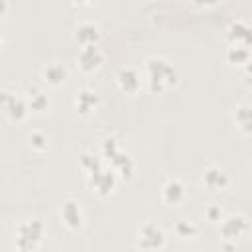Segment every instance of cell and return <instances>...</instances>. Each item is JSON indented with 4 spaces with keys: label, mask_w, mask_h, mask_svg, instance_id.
<instances>
[{
    "label": "cell",
    "mask_w": 252,
    "mask_h": 252,
    "mask_svg": "<svg viewBox=\"0 0 252 252\" xmlns=\"http://www.w3.org/2000/svg\"><path fill=\"white\" fill-rule=\"evenodd\" d=\"M230 37L236 41L234 45H242V47H250V45H252V30L246 28L244 24H240V22L232 24V28H230Z\"/></svg>",
    "instance_id": "7c38bea8"
},
{
    "label": "cell",
    "mask_w": 252,
    "mask_h": 252,
    "mask_svg": "<svg viewBox=\"0 0 252 252\" xmlns=\"http://www.w3.org/2000/svg\"><path fill=\"white\" fill-rule=\"evenodd\" d=\"M203 181H205V185H207L209 189H213V191L224 189V187L228 185V177H226V173H224L220 167H209V169H205Z\"/></svg>",
    "instance_id": "9c48e42d"
},
{
    "label": "cell",
    "mask_w": 252,
    "mask_h": 252,
    "mask_svg": "<svg viewBox=\"0 0 252 252\" xmlns=\"http://www.w3.org/2000/svg\"><path fill=\"white\" fill-rule=\"evenodd\" d=\"M32 144H33L35 148H39V150H41V148H45V138H43L41 134H37V132H35V134H32Z\"/></svg>",
    "instance_id": "ffe728a7"
},
{
    "label": "cell",
    "mask_w": 252,
    "mask_h": 252,
    "mask_svg": "<svg viewBox=\"0 0 252 252\" xmlns=\"http://www.w3.org/2000/svg\"><path fill=\"white\" fill-rule=\"evenodd\" d=\"M91 185H93L98 193L106 195V193L114 187V175H112L110 171H102L100 167H96L94 171H91Z\"/></svg>",
    "instance_id": "52a82bcc"
},
{
    "label": "cell",
    "mask_w": 252,
    "mask_h": 252,
    "mask_svg": "<svg viewBox=\"0 0 252 252\" xmlns=\"http://www.w3.org/2000/svg\"><path fill=\"white\" fill-rule=\"evenodd\" d=\"M102 63V53L96 45H87L81 49L79 53V67L85 71V73H91L94 69H98Z\"/></svg>",
    "instance_id": "277c9868"
},
{
    "label": "cell",
    "mask_w": 252,
    "mask_h": 252,
    "mask_svg": "<svg viewBox=\"0 0 252 252\" xmlns=\"http://www.w3.org/2000/svg\"><path fill=\"white\" fill-rule=\"evenodd\" d=\"M246 228H248L246 219L240 217V215H232V217H228V219L222 222V228H220V230H222L224 238H238Z\"/></svg>",
    "instance_id": "ba28073f"
},
{
    "label": "cell",
    "mask_w": 252,
    "mask_h": 252,
    "mask_svg": "<svg viewBox=\"0 0 252 252\" xmlns=\"http://www.w3.org/2000/svg\"><path fill=\"white\" fill-rule=\"evenodd\" d=\"M219 215H220V211H219L217 207H211V209L207 211V217H209L211 220H217V219H219Z\"/></svg>",
    "instance_id": "44dd1931"
},
{
    "label": "cell",
    "mask_w": 252,
    "mask_h": 252,
    "mask_svg": "<svg viewBox=\"0 0 252 252\" xmlns=\"http://www.w3.org/2000/svg\"><path fill=\"white\" fill-rule=\"evenodd\" d=\"M65 77H67V71H65V67H63L61 63H49V65L43 69V79H45L47 83H51V85L63 83Z\"/></svg>",
    "instance_id": "5bb4252c"
},
{
    "label": "cell",
    "mask_w": 252,
    "mask_h": 252,
    "mask_svg": "<svg viewBox=\"0 0 252 252\" xmlns=\"http://www.w3.org/2000/svg\"><path fill=\"white\" fill-rule=\"evenodd\" d=\"M30 106H32V110H45V106H47V96H45V94H41V93L32 94Z\"/></svg>",
    "instance_id": "d6986e66"
},
{
    "label": "cell",
    "mask_w": 252,
    "mask_h": 252,
    "mask_svg": "<svg viewBox=\"0 0 252 252\" xmlns=\"http://www.w3.org/2000/svg\"><path fill=\"white\" fill-rule=\"evenodd\" d=\"M246 73H248V75H252V61H248V63H246Z\"/></svg>",
    "instance_id": "7402d4cb"
},
{
    "label": "cell",
    "mask_w": 252,
    "mask_h": 252,
    "mask_svg": "<svg viewBox=\"0 0 252 252\" xmlns=\"http://www.w3.org/2000/svg\"><path fill=\"white\" fill-rule=\"evenodd\" d=\"M234 120L238 124V128L246 134H252V106H238L236 108V114H234Z\"/></svg>",
    "instance_id": "2e32d148"
},
{
    "label": "cell",
    "mask_w": 252,
    "mask_h": 252,
    "mask_svg": "<svg viewBox=\"0 0 252 252\" xmlns=\"http://www.w3.org/2000/svg\"><path fill=\"white\" fill-rule=\"evenodd\" d=\"M163 242H165L163 230L154 222H148L138 230V246L144 250H159Z\"/></svg>",
    "instance_id": "7a4b0ae2"
},
{
    "label": "cell",
    "mask_w": 252,
    "mask_h": 252,
    "mask_svg": "<svg viewBox=\"0 0 252 252\" xmlns=\"http://www.w3.org/2000/svg\"><path fill=\"white\" fill-rule=\"evenodd\" d=\"M116 79H118V85H120V89H122L124 93H136V91L140 89V85H142L140 75H138L134 69H130V67L120 69Z\"/></svg>",
    "instance_id": "8992f818"
},
{
    "label": "cell",
    "mask_w": 252,
    "mask_h": 252,
    "mask_svg": "<svg viewBox=\"0 0 252 252\" xmlns=\"http://www.w3.org/2000/svg\"><path fill=\"white\" fill-rule=\"evenodd\" d=\"M61 217L65 220V224L69 228H79L83 224V215H81V209L75 201H67L63 205V211H61Z\"/></svg>",
    "instance_id": "8fae6325"
},
{
    "label": "cell",
    "mask_w": 252,
    "mask_h": 252,
    "mask_svg": "<svg viewBox=\"0 0 252 252\" xmlns=\"http://www.w3.org/2000/svg\"><path fill=\"white\" fill-rule=\"evenodd\" d=\"M41 232H43V224L37 222V220H30V222L20 224V228H18V246L22 248V252L33 248L35 242L41 238Z\"/></svg>",
    "instance_id": "3957f363"
},
{
    "label": "cell",
    "mask_w": 252,
    "mask_h": 252,
    "mask_svg": "<svg viewBox=\"0 0 252 252\" xmlns=\"http://www.w3.org/2000/svg\"><path fill=\"white\" fill-rule=\"evenodd\" d=\"M4 108H6V112H8L12 118H16V120H22V118L26 116V104H24V100L18 98V96H4Z\"/></svg>",
    "instance_id": "9a60e30c"
},
{
    "label": "cell",
    "mask_w": 252,
    "mask_h": 252,
    "mask_svg": "<svg viewBox=\"0 0 252 252\" xmlns=\"http://www.w3.org/2000/svg\"><path fill=\"white\" fill-rule=\"evenodd\" d=\"M148 77H150V87H152L154 93L156 91L159 93V91H163V89H167V87H171L175 83L173 67L167 61L156 59V57L148 61Z\"/></svg>",
    "instance_id": "6da1fadb"
},
{
    "label": "cell",
    "mask_w": 252,
    "mask_h": 252,
    "mask_svg": "<svg viewBox=\"0 0 252 252\" xmlns=\"http://www.w3.org/2000/svg\"><path fill=\"white\" fill-rule=\"evenodd\" d=\"M175 232H177L179 236L187 238V236H193V234L197 232V228H195V224H191L189 220H179V222L175 224Z\"/></svg>",
    "instance_id": "ac0fdd59"
},
{
    "label": "cell",
    "mask_w": 252,
    "mask_h": 252,
    "mask_svg": "<svg viewBox=\"0 0 252 252\" xmlns=\"http://www.w3.org/2000/svg\"><path fill=\"white\" fill-rule=\"evenodd\" d=\"M75 37H77V41L83 43V47H87V45H94L96 39H98L96 26L91 24V22H83V24H79V26L75 28Z\"/></svg>",
    "instance_id": "30bf717a"
},
{
    "label": "cell",
    "mask_w": 252,
    "mask_h": 252,
    "mask_svg": "<svg viewBox=\"0 0 252 252\" xmlns=\"http://www.w3.org/2000/svg\"><path fill=\"white\" fill-rule=\"evenodd\" d=\"M226 57H228V61H232V63H248V61H250V53H248V49L242 47V45H232V47L228 49Z\"/></svg>",
    "instance_id": "e0dca14e"
},
{
    "label": "cell",
    "mask_w": 252,
    "mask_h": 252,
    "mask_svg": "<svg viewBox=\"0 0 252 252\" xmlns=\"http://www.w3.org/2000/svg\"><path fill=\"white\" fill-rule=\"evenodd\" d=\"M75 104H77V110H79V112L89 114L91 110L96 108L98 98H96V94H94L93 91H81V93H77V100H75Z\"/></svg>",
    "instance_id": "4fadbf2b"
},
{
    "label": "cell",
    "mask_w": 252,
    "mask_h": 252,
    "mask_svg": "<svg viewBox=\"0 0 252 252\" xmlns=\"http://www.w3.org/2000/svg\"><path fill=\"white\" fill-rule=\"evenodd\" d=\"M183 197H185V187L179 179H169L161 189V199L167 205H177L183 201Z\"/></svg>",
    "instance_id": "5b68a950"
}]
</instances>
